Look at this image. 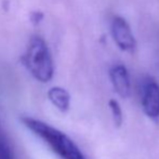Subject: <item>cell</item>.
I'll list each match as a JSON object with an SVG mask.
<instances>
[{
    "instance_id": "8",
    "label": "cell",
    "mask_w": 159,
    "mask_h": 159,
    "mask_svg": "<svg viewBox=\"0 0 159 159\" xmlns=\"http://www.w3.org/2000/svg\"><path fill=\"white\" fill-rule=\"evenodd\" d=\"M42 19H43V14L40 12H34L32 13V15H30V21H32L34 24H39Z\"/></svg>"
},
{
    "instance_id": "2",
    "label": "cell",
    "mask_w": 159,
    "mask_h": 159,
    "mask_svg": "<svg viewBox=\"0 0 159 159\" xmlns=\"http://www.w3.org/2000/svg\"><path fill=\"white\" fill-rule=\"evenodd\" d=\"M22 63L38 81L49 82L52 79L54 74L52 55L46 41L39 36H34L30 39L22 57Z\"/></svg>"
},
{
    "instance_id": "3",
    "label": "cell",
    "mask_w": 159,
    "mask_h": 159,
    "mask_svg": "<svg viewBox=\"0 0 159 159\" xmlns=\"http://www.w3.org/2000/svg\"><path fill=\"white\" fill-rule=\"evenodd\" d=\"M111 33L117 47L125 52H133L136 40L128 22L121 16H115L111 23Z\"/></svg>"
},
{
    "instance_id": "6",
    "label": "cell",
    "mask_w": 159,
    "mask_h": 159,
    "mask_svg": "<svg viewBox=\"0 0 159 159\" xmlns=\"http://www.w3.org/2000/svg\"><path fill=\"white\" fill-rule=\"evenodd\" d=\"M50 102L62 113H66L70 106V95L61 87H53L48 91Z\"/></svg>"
},
{
    "instance_id": "4",
    "label": "cell",
    "mask_w": 159,
    "mask_h": 159,
    "mask_svg": "<svg viewBox=\"0 0 159 159\" xmlns=\"http://www.w3.org/2000/svg\"><path fill=\"white\" fill-rule=\"evenodd\" d=\"M142 107L145 115L152 119L159 118V84L148 79L143 86Z\"/></svg>"
},
{
    "instance_id": "1",
    "label": "cell",
    "mask_w": 159,
    "mask_h": 159,
    "mask_svg": "<svg viewBox=\"0 0 159 159\" xmlns=\"http://www.w3.org/2000/svg\"><path fill=\"white\" fill-rule=\"evenodd\" d=\"M23 125L60 159H87L76 143L63 131L32 117H22Z\"/></svg>"
},
{
    "instance_id": "5",
    "label": "cell",
    "mask_w": 159,
    "mask_h": 159,
    "mask_svg": "<svg viewBox=\"0 0 159 159\" xmlns=\"http://www.w3.org/2000/svg\"><path fill=\"white\" fill-rule=\"evenodd\" d=\"M109 77L117 94L124 98H129L131 93V82L126 66L120 64L113 66L109 70Z\"/></svg>"
},
{
    "instance_id": "7",
    "label": "cell",
    "mask_w": 159,
    "mask_h": 159,
    "mask_svg": "<svg viewBox=\"0 0 159 159\" xmlns=\"http://www.w3.org/2000/svg\"><path fill=\"white\" fill-rule=\"evenodd\" d=\"M108 106H109V108H111V116H113V120H114L115 126L120 127L122 125V121H124V115H122V111H121V107H120L119 103H118L115 98H111L108 102Z\"/></svg>"
}]
</instances>
